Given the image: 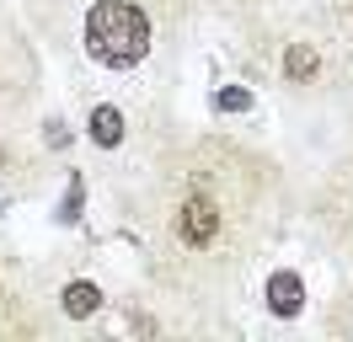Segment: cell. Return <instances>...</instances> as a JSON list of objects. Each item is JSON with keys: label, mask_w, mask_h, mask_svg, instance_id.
<instances>
[{"label": "cell", "mask_w": 353, "mask_h": 342, "mask_svg": "<svg viewBox=\"0 0 353 342\" xmlns=\"http://www.w3.org/2000/svg\"><path fill=\"white\" fill-rule=\"evenodd\" d=\"M81 198H86V182H81V177H70L65 209H59V219H65V225H75V219H81Z\"/></svg>", "instance_id": "obj_8"}, {"label": "cell", "mask_w": 353, "mask_h": 342, "mask_svg": "<svg viewBox=\"0 0 353 342\" xmlns=\"http://www.w3.org/2000/svg\"><path fill=\"white\" fill-rule=\"evenodd\" d=\"M97 305H102V289H97V283H86V278L65 283V316H70V321L97 316Z\"/></svg>", "instance_id": "obj_4"}, {"label": "cell", "mask_w": 353, "mask_h": 342, "mask_svg": "<svg viewBox=\"0 0 353 342\" xmlns=\"http://www.w3.org/2000/svg\"><path fill=\"white\" fill-rule=\"evenodd\" d=\"M86 54L112 70L139 64L150 54V17L129 0H97L86 17Z\"/></svg>", "instance_id": "obj_1"}, {"label": "cell", "mask_w": 353, "mask_h": 342, "mask_svg": "<svg viewBox=\"0 0 353 342\" xmlns=\"http://www.w3.org/2000/svg\"><path fill=\"white\" fill-rule=\"evenodd\" d=\"M91 139L102 150H112L123 139V112H118V107H91Z\"/></svg>", "instance_id": "obj_5"}, {"label": "cell", "mask_w": 353, "mask_h": 342, "mask_svg": "<svg viewBox=\"0 0 353 342\" xmlns=\"http://www.w3.org/2000/svg\"><path fill=\"white\" fill-rule=\"evenodd\" d=\"M268 310H273V316H300V310H305V278L300 273H273L268 278Z\"/></svg>", "instance_id": "obj_3"}, {"label": "cell", "mask_w": 353, "mask_h": 342, "mask_svg": "<svg viewBox=\"0 0 353 342\" xmlns=\"http://www.w3.org/2000/svg\"><path fill=\"white\" fill-rule=\"evenodd\" d=\"M284 70H289V81H305V75H316V48L310 43H294L284 54Z\"/></svg>", "instance_id": "obj_6"}, {"label": "cell", "mask_w": 353, "mask_h": 342, "mask_svg": "<svg viewBox=\"0 0 353 342\" xmlns=\"http://www.w3.org/2000/svg\"><path fill=\"white\" fill-rule=\"evenodd\" d=\"M176 230H182V241H193V246H209L220 235V209L209 198H188L182 214H176Z\"/></svg>", "instance_id": "obj_2"}, {"label": "cell", "mask_w": 353, "mask_h": 342, "mask_svg": "<svg viewBox=\"0 0 353 342\" xmlns=\"http://www.w3.org/2000/svg\"><path fill=\"white\" fill-rule=\"evenodd\" d=\"M252 102H257V97H252L246 86H225V91H214V107H220V112H252Z\"/></svg>", "instance_id": "obj_7"}]
</instances>
